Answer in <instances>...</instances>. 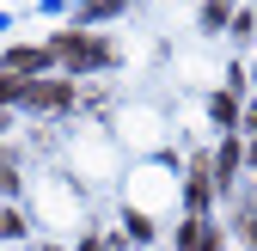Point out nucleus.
<instances>
[{"label":"nucleus","instance_id":"obj_1","mask_svg":"<svg viewBox=\"0 0 257 251\" xmlns=\"http://www.w3.org/2000/svg\"><path fill=\"white\" fill-rule=\"evenodd\" d=\"M49 55L74 61V68H92V61H110V49H104V43H92V37H55V43H49Z\"/></svg>","mask_w":257,"mask_h":251},{"label":"nucleus","instance_id":"obj_2","mask_svg":"<svg viewBox=\"0 0 257 251\" xmlns=\"http://www.w3.org/2000/svg\"><path fill=\"white\" fill-rule=\"evenodd\" d=\"M68 98H74L68 86H43V80H31V86H25V104H37V110H61Z\"/></svg>","mask_w":257,"mask_h":251},{"label":"nucleus","instance_id":"obj_3","mask_svg":"<svg viewBox=\"0 0 257 251\" xmlns=\"http://www.w3.org/2000/svg\"><path fill=\"white\" fill-rule=\"evenodd\" d=\"M43 61H49V49H13V55H7V68L25 74V68H43Z\"/></svg>","mask_w":257,"mask_h":251},{"label":"nucleus","instance_id":"obj_4","mask_svg":"<svg viewBox=\"0 0 257 251\" xmlns=\"http://www.w3.org/2000/svg\"><path fill=\"white\" fill-rule=\"evenodd\" d=\"M233 160H239V141H227V147H220V184L233 178Z\"/></svg>","mask_w":257,"mask_h":251}]
</instances>
